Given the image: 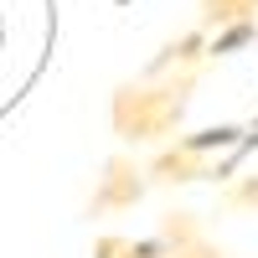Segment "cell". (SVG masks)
I'll use <instances>...</instances> for the list:
<instances>
[{
  "label": "cell",
  "instance_id": "1",
  "mask_svg": "<svg viewBox=\"0 0 258 258\" xmlns=\"http://www.w3.org/2000/svg\"><path fill=\"white\" fill-rule=\"evenodd\" d=\"M52 41V0H0V114L41 73Z\"/></svg>",
  "mask_w": 258,
  "mask_h": 258
}]
</instances>
